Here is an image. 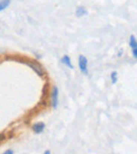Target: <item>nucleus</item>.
Instances as JSON below:
<instances>
[{"label":"nucleus","mask_w":137,"mask_h":154,"mask_svg":"<svg viewBox=\"0 0 137 154\" xmlns=\"http://www.w3.org/2000/svg\"><path fill=\"white\" fill-rule=\"evenodd\" d=\"M26 64L30 66L34 72H36V74L39 75V76H43L44 75V69L37 61H26Z\"/></svg>","instance_id":"obj_1"},{"label":"nucleus","mask_w":137,"mask_h":154,"mask_svg":"<svg viewBox=\"0 0 137 154\" xmlns=\"http://www.w3.org/2000/svg\"><path fill=\"white\" fill-rule=\"evenodd\" d=\"M11 3V0H0V12L5 10Z\"/></svg>","instance_id":"obj_7"},{"label":"nucleus","mask_w":137,"mask_h":154,"mask_svg":"<svg viewBox=\"0 0 137 154\" xmlns=\"http://www.w3.org/2000/svg\"><path fill=\"white\" fill-rule=\"evenodd\" d=\"M44 128H45V124L43 122H38L32 126L33 131H34L36 134H40V133H42L43 130H44Z\"/></svg>","instance_id":"obj_4"},{"label":"nucleus","mask_w":137,"mask_h":154,"mask_svg":"<svg viewBox=\"0 0 137 154\" xmlns=\"http://www.w3.org/2000/svg\"><path fill=\"white\" fill-rule=\"evenodd\" d=\"M78 66L82 74H88V59L84 55H79L78 57Z\"/></svg>","instance_id":"obj_3"},{"label":"nucleus","mask_w":137,"mask_h":154,"mask_svg":"<svg viewBox=\"0 0 137 154\" xmlns=\"http://www.w3.org/2000/svg\"><path fill=\"white\" fill-rule=\"evenodd\" d=\"M2 154H14V151L13 150H11V149H9V150H7V151H5Z\"/></svg>","instance_id":"obj_11"},{"label":"nucleus","mask_w":137,"mask_h":154,"mask_svg":"<svg viewBox=\"0 0 137 154\" xmlns=\"http://www.w3.org/2000/svg\"><path fill=\"white\" fill-rule=\"evenodd\" d=\"M43 154H51V151H50V150H47V151H44Z\"/></svg>","instance_id":"obj_12"},{"label":"nucleus","mask_w":137,"mask_h":154,"mask_svg":"<svg viewBox=\"0 0 137 154\" xmlns=\"http://www.w3.org/2000/svg\"><path fill=\"white\" fill-rule=\"evenodd\" d=\"M59 90L56 86H54L52 88V91H51V105L53 107V109H56L58 107V103H59Z\"/></svg>","instance_id":"obj_2"},{"label":"nucleus","mask_w":137,"mask_h":154,"mask_svg":"<svg viewBox=\"0 0 137 154\" xmlns=\"http://www.w3.org/2000/svg\"><path fill=\"white\" fill-rule=\"evenodd\" d=\"M87 14H88V12H87V10L84 9V7H78L77 10H76V12H75L76 17H78V18L82 17V16L87 15Z\"/></svg>","instance_id":"obj_6"},{"label":"nucleus","mask_w":137,"mask_h":154,"mask_svg":"<svg viewBox=\"0 0 137 154\" xmlns=\"http://www.w3.org/2000/svg\"><path fill=\"white\" fill-rule=\"evenodd\" d=\"M132 53H133V57H134L135 59H137V48L132 49Z\"/></svg>","instance_id":"obj_10"},{"label":"nucleus","mask_w":137,"mask_h":154,"mask_svg":"<svg viewBox=\"0 0 137 154\" xmlns=\"http://www.w3.org/2000/svg\"><path fill=\"white\" fill-rule=\"evenodd\" d=\"M129 45H130L131 49H134V48H137V40L135 38L134 35H131L130 40H129Z\"/></svg>","instance_id":"obj_8"},{"label":"nucleus","mask_w":137,"mask_h":154,"mask_svg":"<svg viewBox=\"0 0 137 154\" xmlns=\"http://www.w3.org/2000/svg\"><path fill=\"white\" fill-rule=\"evenodd\" d=\"M60 61H61V63L65 64L68 68L70 69H74V66L72 64V61H71V58H70V56L68 55H64L63 57H61V59H60Z\"/></svg>","instance_id":"obj_5"},{"label":"nucleus","mask_w":137,"mask_h":154,"mask_svg":"<svg viewBox=\"0 0 137 154\" xmlns=\"http://www.w3.org/2000/svg\"><path fill=\"white\" fill-rule=\"evenodd\" d=\"M118 74H117V72L116 71H114V72H112V74H111V82H112V84H114L115 85L116 82H117V80H118Z\"/></svg>","instance_id":"obj_9"},{"label":"nucleus","mask_w":137,"mask_h":154,"mask_svg":"<svg viewBox=\"0 0 137 154\" xmlns=\"http://www.w3.org/2000/svg\"><path fill=\"white\" fill-rule=\"evenodd\" d=\"M2 138H3V135L0 133V141H1V139H2Z\"/></svg>","instance_id":"obj_13"}]
</instances>
